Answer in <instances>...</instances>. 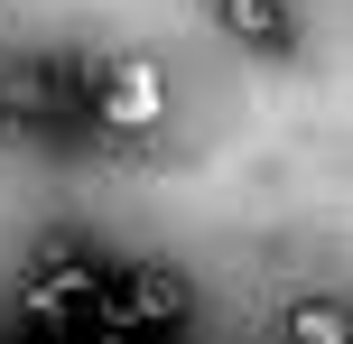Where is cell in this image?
<instances>
[{
    "mask_svg": "<svg viewBox=\"0 0 353 344\" xmlns=\"http://www.w3.org/2000/svg\"><path fill=\"white\" fill-rule=\"evenodd\" d=\"M159 121H168V74L149 65V56H121V65H103V74H93V140L140 149Z\"/></svg>",
    "mask_w": 353,
    "mask_h": 344,
    "instance_id": "cell-1",
    "label": "cell"
},
{
    "mask_svg": "<svg viewBox=\"0 0 353 344\" xmlns=\"http://www.w3.org/2000/svg\"><path fill=\"white\" fill-rule=\"evenodd\" d=\"M28 326H47V335H93V326H103V270H84V261L28 270Z\"/></svg>",
    "mask_w": 353,
    "mask_h": 344,
    "instance_id": "cell-2",
    "label": "cell"
},
{
    "mask_svg": "<svg viewBox=\"0 0 353 344\" xmlns=\"http://www.w3.org/2000/svg\"><path fill=\"white\" fill-rule=\"evenodd\" d=\"M103 326H195V298L176 289V270H103Z\"/></svg>",
    "mask_w": 353,
    "mask_h": 344,
    "instance_id": "cell-3",
    "label": "cell"
},
{
    "mask_svg": "<svg viewBox=\"0 0 353 344\" xmlns=\"http://www.w3.org/2000/svg\"><path fill=\"white\" fill-rule=\"evenodd\" d=\"M0 130H56V56H19L0 65Z\"/></svg>",
    "mask_w": 353,
    "mask_h": 344,
    "instance_id": "cell-4",
    "label": "cell"
},
{
    "mask_svg": "<svg viewBox=\"0 0 353 344\" xmlns=\"http://www.w3.org/2000/svg\"><path fill=\"white\" fill-rule=\"evenodd\" d=\"M214 19H223V37L251 47V56H288V37H298V10H288V0H214Z\"/></svg>",
    "mask_w": 353,
    "mask_h": 344,
    "instance_id": "cell-5",
    "label": "cell"
},
{
    "mask_svg": "<svg viewBox=\"0 0 353 344\" xmlns=\"http://www.w3.org/2000/svg\"><path fill=\"white\" fill-rule=\"evenodd\" d=\"M56 261H84V233H37L28 242V270H56Z\"/></svg>",
    "mask_w": 353,
    "mask_h": 344,
    "instance_id": "cell-6",
    "label": "cell"
},
{
    "mask_svg": "<svg viewBox=\"0 0 353 344\" xmlns=\"http://www.w3.org/2000/svg\"><path fill=\"white\" fill-rule=\"evenodd\" d=\"M279 326H288V335H344V316H335V307H288Z\"/></svg>",
    "mask_w": 353,
    "mask_h": 344,
    "instance_id": "cell-7",
    "label": "cell"
}]
</instances>
